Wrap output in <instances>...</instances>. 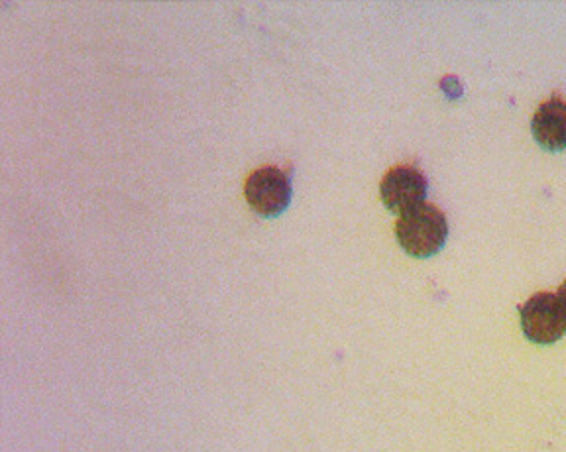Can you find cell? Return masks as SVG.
I'll list each match as a JSON object with an SVG mask.
<instances>
[{
	"label": "cell",
	"mask_w": 566,
	"mask_h": 452,
	"mask_svg": "<svg viewBox=\"0 0 566 452\" xmlns=\"http://www.w3.org/2000/svg\"><path fill=\"white\" fill-rule=\"evenodd\" d=\"M557 299L558 303H560V307H563V311H565L566 315V282L565 284L560 285V287H558Z\"/></svg>",
	"instance_id": "6"
},
{
	"label": "cell",
	"mask_w": 566,
	"mask_h": 452,
	"mask_svg": "<svg viewBox=\"0 0 566 452\" xmlns=\"http://www.w3.org/2000/svg\"><path fill=\"white\" fill-rule=\"evenodd\" d=\"M523 335L535 345H555L566 333V315L557 295L535 293L520 307Z\"/></svg>",
	"instance_id": "3"
},
{
	"label": "cell",
	"mask_w": 566,
	"mask_h": 452,
	"mask_svg": "<svg viewBox=\"0 0 566 452\" xmlns=\"http://www.w3.org/2000/svg\"><path fill=\"white\" fill-rule=\"evenodd\" d=\"M429 191V181L416 166H396L389 169L380 183L381 203L394 213L423 203Z\"/></svg>",
	"instance_id": "4"
},
{
	"label": "cell",
	"mask_w": 566,
	"mask_h": 452,
	"mask_svg": "<svg viewBox=\"0 0 566 452\" xmlns=\"http://www.w3.org/2000/svg\"><path fill=\"white\" fill-rule=\"evenodd\" d=\"M396 239L409 256L431 257L444 249L449 222L439 207L423 201L399 214Z\"/></svg>",
	"instance_id": "1"
},
{
	"label": "cell",
	"mask_w": 566,
	"mask_h": 452,
	"mask_svg": "<svg viewBox=\"0 0 566 452\" xmlns=\"http://www.w3.org/2000/svg\"><path fill=\"white\" fill-rule=\"evenodd\" d=\"M531 134L543 150H566V101L553 97L545 101L531 120Z\"/></svg>",
	"instance_id": "5"
},
{
	"label": "cell",
	"mask_w": 566,
	"mask_h": 452,
	"mask_svg": "<svg viewBox=\"0 0 566 452\" xmlns=\"http://www.w3.org/2000/svg\"><path fill=\"white\" fill-rule=\"evenodd\" d=\"M244 196L248 204L258 214H262L265 219H274L292 203V178L277 166L258 168L248 176Z\"/></svg>",
	"instance_id": "2"
}]
</instances>
